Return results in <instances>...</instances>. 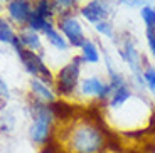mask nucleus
I'll use <instances>...</instances> for the list:
<instances>
[{"label":"nucleus","mask_w":155,"mask_h":153,"mask_svg":"<svg viewBox=\"0 0 155 153\" xmlns=\"http://www.w3.org/2000/svg\"><path fill=\"white\" fill-rule=\"evenodd\" d=\"M106 136L100 123L91 118L73 123L66 138L69 153H103L106 148Z\"/></svg>","instance_id":"1"},{"label":"nucleus","mask_w":155,"mask_h":153,"mask_svg":"<svg viewBox=\"0 0 155 153\" xmlns=\"http://www.w3.org/2000/svg\"><path fill=\"white\" fill-rule=\"evenodd\" d=\"M32 113H34V121L29 130L31 140L35 145H49L52 138V123H54L52 109L44 101H37L35 106L32 104Z\"/></svg>","instance_id":"2"},{"label":"nucleus","mask_w":155,"mask_h":153,"mask_svg":"<svg viewBox=\"0 0 155 153\" xmlns=\"http://www.w3.org/2000/svg\"><path fill=\"white\" fill-rule=\"evenodd\" d=\"M81 64H84L81 56H76L69 64L62 66L56 77V91L61 96H71L76 91L79 84V74H81Z\"/></svg>","instance_id":"3"},{"label":"nucleus","mask_w":155,"mask_h":153,"mask_svg":"<svg viewBox=\"0 0 155 153\" xmlns=\"http://www.w3.org/2000/svg\"><path fill=\"white\" fill-rule=\"evenodd\" d=\"M120 56L123 57V61L130 66V71L133 73V79H135L137 86L143 89L145 88V81L142 76V54L138 52L135 42L132 41V37H125L120 44Z\"/></svg>","instance_id":"4"},{"label":"nucleus","mask_w":155,"mask_h":153,"mask_svg":"<svg viewBox=\"0 0 155 153\" xmlns=\"http://www.w3.org/2000/svg\"><path fill=\"white\" fill-rule=\"evenodd\" d=\"M17 54H19V59L22 61L24 67L27 69V73H31L32 76H35L46 84L52 83V74H51V71L47 69V66L44 64L42 57L39 54H35L34 50H29V49H20L17 50Z\"/></svg>","instance_id":"5"},{"label":"nucleus","mask_w":155,"mask_h":153,"mask_svg":"<svg viewBox=\"0 0 155 153\" xmlns=\"http://www.w3.org/2000/svg\"><path fill=\"white\" fill-rule=\"evenodd\" d=\"M59 29H61L62 35L66 37V41L74 47H83V44L86 42V34L83 31L81 22L71 14H64L59 17Z\"/></svg>","instance_id":"6"},{"label":"nucleus","mask_w":155,"mask_h":153,"mask_svg":"<svg viewBox=\"0 0 155 153\" xmlns=\"http://www.w3.org/2000/svg\"><path fill=\"white\" fill-rule=\"evenodd\" d=\"M79 91L86 98H96L100 101L108 103L110 96L113 93V86L110 83H106V81H103L101 77L91 76V77H84L79 83Z\"/></svg>","instance_id":"7"},{"label":"nucleus","mask_w":155,"mask_h":153,"mask_svg":"<svg viewBox=\"0 0 155 153\" xmlns=\"http://www.w3.org/2000/svg\"><path fill=\"white\" fill-rule=\"evenodd\" d=\"M83 17L91 24H98L103 20H108V17L111 15V7L106 0H89L79 10Z\"/></svg>","instance_id":"8"},{"label":"nucleus","mask_w":155,"mask_h":153,"mask_svg":"<svg viewBox=\"0 0 155 153\" xmlns=\"http://www.w3.org/2000/svg\"><path fill=\"white\" fill-rule=\"evenodd\" d=\"M7 10L12 20H15L17 24H27L34 8H32V4L29 0H10L7 5Z\"/></svg>","instance_id":"9"},{"label":"nucleus","mask_w":155,"mask_h":153,"mask_svg":"<svg viewBox=\"0 0 155 153\" xmlns=\"http://www.w3.org/2000/svg\"><path fill=\"white\" fill-rule=\"evenodd\" d=\"M132 96H133V91H132V88H130L128 83H125V84L115 88L113 93H111V96H110V99H108V109L113 111V113L118 111L120 108H123L125 104L130 101Z\"/></svg>","instance_id":"10"},{"label":"nucleus","mask_w":155,"mask_h":153,"mask_svg":"<svg viewBox=\"0 0 155 153\" xmlns=\"http://www.w3.org/2000/svg\"><path fill=\"white\" fill-rule=\"evenodd\" d=\"M51 109H52V115H54L56 119L68 121V119L74 118V106L68 104L66 101H54V103H51Z\"/></svg>","instance_id":"11"},{"label":"nucleus","mask_w":155,"mask_h":153,"mask_svg":"<svg viewBox=\"0 0 155 153\" xmlns=\"http://www.w3.org/2000/svg\"><path fill=\"white\" fill-rule=\"evenodd\" d=\"M44 34H46L47 41H49V42L56 47V49L66 50L68 47H69V42L66 41V37H64V35H61V32H59V31H56L54 25H52L51 22H49V25L44 29Z\"/></svg>","instance_id":"12"},{"label":"nucleus","mask_w":155,"mask_h":153,"mask_svg":"<svg viewBox=\"0 0 155 153\" xmlns=\"http://www.w3.org/2000/svg\"><path fill=\"white\" fill-rule=\"evenodd\" d=\"M31 88L34 91V94L37 96L41 101L44 103H54V93L49 89V86L46 83H42L41 79H31Z\"/></svg>","instance_id":"13"},{"label":"nucleus","mask_w":155,"mask_h":153,"mask_svg":"<svg viewBox=\"0 0 155 153\" xmlns=\"http://www.w3.org/2000/svg\"><path fill=\"white\" fill-rule=\"evenodd\" d=\"M81 59L83 62H88V64H98L100 62V49L91 39H86V42L83 44Z\"/></svg>","instance_id":"14"},{"label":"nucleus","mask_w":155,"mask_h":153,"mask_svg":"<svg viewBox=\"0 0 155 153\" xmlns=\"http://www.w3.org/2000/svg\"><path fill=\"white\" fill-rule=\"evenodd\" d=\"M20 44L22 46H25L29 50H41V47H42V44H41V37L37 35V32L34 31H25L20 34Z\"/></svg>","instance_id":"15"},{"label":"nucleus","mask_w":155,"mask_h":153,"mask_svg":"<svg viewBox=\"0 0 155 153\" xmlns=\"http://www.w3.org/2000/svg\"><path fill=\"white\" fill-rule=\"evenodd\" d=\"M34 12L37 15L44 17L46 20H49L54 14V4L52 0H37L35 2V7H34Z\"/></svg>","instance_id":"16"},{"label":"nucleus","mask_w":155,"mask_h":153,"mask_svg":"<svg viewBox=\"0 0 155 153\" xmlns=\"http://www.w3.org/2000/svg\"><path fill=\"white\" fill-rule=\"evenodd\" d=\"M140 17L143 20L147 31H155V5H145L140 8Z\"/></svg>","instance_id":"17"},{"label":"nucleus","mask_w":155,"mask_h":153,"mask_svg":"<svg viewBox=\"0 0 155 153\" xmlns=\"http://www.w3.org/2000/svg\"><path fill=\"white\" fill-rule=\"evenodd\" d=\"M17 39L14 29L10 27V24L7 20L0 19V42H7V44H12L14 41Z\"/></svg>","instance_id":"18"},{"label":"nucleus","mask_w":155,"mask_h":153,"mask_svg":"<svg viewBox=\"0 0 155 153\" xmlns=\"http://www.w3.org/2000/svg\"><path fill=\"white\" fill-rule=\"evenodd\" d=\"M142 76H143V81H145V88L155 96V66L147 64L142 71Z\"/></svg>","instance_id":"19"},{"label":"nucleus","mask_w":155,"mask_h":153,"mask_svg":"<svg viewBox=\"0 0 155 153\" xmlns=\"http://www.w3.org/2000/svg\"><path fill=\"white\" fill-rule=\"evenodd\" d=\"M27 25H29V29H31V31H34V32H37V31H44V29H46V27L49 25V20H46L44 17L37 15L35 12H32V15H31V19H29Z\"/></svg>","instance_id":"20"},{"label":"nucleus","mask_w":155,"mask_h":153,"mask_svg":"<svg viewBox=\"0 0 155 153\" xmlns=\"http://www.w3.org/2000/svg\"><path fill=\"white\" fill-rule=\"evenodd\" d=\"M94 29H96L98 34L105 35V37H110V39H111L113 35H115V27H113V24L110 22V20H103V22L94 24Z\"/></svg>","instance_id":"21"},{"label":"nucleus","mask_w":155,"mask_h":153,"mask_svg":"<svg viewBox=\"0 0 155 153\" xmlns=\"http://www.w3.org/2000/svg\"><path fill=\"white\" fill-rule=\"evenodd\" d=\"M147 46H148V50H150L152 57L155 59V31H147Z\"/></svg>","instance_id":"22"},{"label":"nucleus","mask_w":155,"mask_h":153,"mask_svg":"<svg viewBox=\"0 0 155 153\" xmlns=\"http://www.w3.org/2000/svg\"><path fill=\"white\" fill-rule=\"evenodd\" d=\"M78 0H52V4H56L58 7H62V8H71L73 5H76Z\"/></svg>","instance_id":"23"},{"label":"nucleus","mask_w":155,"mask_h":153,"mask_svg":"<svg viewBox=\"0 0 155 153\" xmlns=\"http://www.w3.org/2000/svg\"><path fill=\"white\" fill-rule=\"evenodd\" d=\"M0 96L5 98V99L8 98V86L5 84V81L2 79V77H0Z\"/></svg>","instance_id":"24"},{"label":"nucleus","mask_w":155,"mask_h":153,"mask_svg":"<svg viewBox=\"0 0 155 153\" xmlns=\"http://www.w3.org/2000/svg\"><path fill=\"white\" fill-rule=\"evenodd\" d=\"M41 153H59V150L52 145H47V146H44V150Z\"/></svg>","instance_id":"25"},{"label":"nucleus","mask_w":155,"mask_h":153,"mask_svg":"<svg viewBox=\"0 0 155 153\" xmlns=\"http://www.w3.org/2000/svg\"><path fill=\"white\" fill-rule=\"evenodd\" d=\"M4 108H5V98L0 96V109H4Z\"/></svg>","instance_id":"26"}]
</instances>
